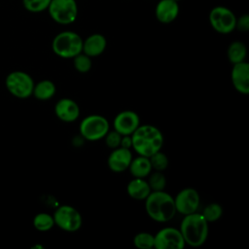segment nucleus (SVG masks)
Segmentation results:
<instances>
[{
	"mask_svg": "<svg viewBox=\"0 0 249 249\" xmlns=\"http://www.w3.org/2000/svg\"><path fill=\"white\" fill-rule=\"evenodd\" d=\"M56 117L65 123L75 122L80 116V107L76 101L71 98H61L54 106Z\"/></svg>",
	"mask_w": 249,
	"mask_h": 249,
	"instance_id": "15",
	"label": "nucleus"
},
{
	"mask_svg": "<svg viewBox=\"0 0 249 249\" xmlns=\"http://www.w3.org/2000/svg\"><path fill=\"white\" fill-rule=\"evenodd\" d=\"M55 85L50 80H43L34 85L32 94L39 100H48L55 93Z\"/></svg>",
	"mask_w": 249,
	"mask_h": 249,
	"instance_id": "20",
	"label": "nucleus"
},
{
	"mask_svg": "<svg viewBox=\"0 0 249 249\" xmlns=\"http://www.w3.org/2000/svg\"><path fill=\"white\" fill-rule=\"evenodd\" d=\"M144 200L148 216L158 223H166L176 214L174 198L164 190L152 191Z\"/></svg>",
	"mask_w": 249,
	"mask_h": 249,
	"instance_id": "2",
	"label": "nucleus"
},
{
	"mask_svg": "<svg viewBox=\"0 0 249 249\" xmlns=\"http://www.w3.org/2000/svg\"><path fill=\"white\" fill-rule=\"evenodd\" d=\"M186 243L180 230L165 227L154 235V248L157 249H183Z\"/></svg>",
	"mask_w": 249,
	"mask_h": 249,
	"instance_id": "10",
	"label": "nucleus"
},
{
	"mask_svg": "<svg viewBox=\"0 0 249 249\" xmlns=\"http://www.w3.org/2000/svg\"><path fill=\"white\" fill-rule=\"evenodd\" d=\"M131 148L140 156L150 157L163 145L161 131L152 124H140L131 134Z\"/></svg>",
	"mask_w": 249,
	"mask_h": 249,
	"instance_id": "1",
	"label": "nucleus"
},
{
	"mask_svg": "<svg viewBox=\"0 0 249 249\" xmlns=\"http://www.w3.org/2000/svg\"><path fill=\"white\" fill-rule=\"evenodd\" d=\"M33 226L40 231H50L54 226L53 217L48 213H39L33 219Z\"/></svg>",
	"mask_w": 249,
	"mask_h": 249,
	"instance_id": "22",
	"label": "nucleus"
},
{
	"mask_svg": "<svg viewBox=\"0 0 249 249\" xmlns=\"http://www.w3.org/2000/svg\"><path fill=\"white\" fill-rule=\"evenodd\" d=\"M246 54H247L246 46L244 45V43L240 41H234L231 43L227 51L228 58L231 64L244 61Z\"/></svg>",
	"mask_w": 249,
	"mask_h": 249,
	"instance_id": "21",
	"label": "nucleus"
},
{
	"mask_svg": "<svg viewBox=\"0 0 249 249\" xmlns=\"http://www.w3.org/2000/svg\"><path fill=\"white\" fill-rule=\"evenodd\" d=\"M133 244L139 249L154 248V234L146 231L138 232L133 238Z\"/></svg>",
	"mask_w": 249,
	"mask_h": 249,
	"instance_id": "25",
	"label": "nucleus"
},
{
	"mask_svg": "<svg viewBox=\"0 0 249 249\" xmlns=\"http://www.w3.org/2000/svg\"><path fill=\"white\" fill-rule=\"evenodd\" d=\"M73 65L74 68L80 73H88L92 66L91 57L81 53L73 57Z\"/></svg>",
	"mask_w": 249,
	"mask_h": 249,
	"instance_id": "24",
	"label": "nucleus"
},
{
	"mask_svg": "<svg viewBox=\"0 0 249 249\" xmlns=\"http://www.w3.org/2000/svg\"><path fill=\"white\" fill-rule=\"evenodd\" d=\"M236 17L225 6H216L209 13V22L212 28L221 34H229L235 29Z\"/></svg>",
	"mask_w": 249,
	"mask_h": 249,
	"instance_id": "7",
	"label": "nucleus"
},
{
	"mask_svg": "<svg viewBox=\"0 0 249 249\" xmlns=\"http://www.w3.org/2000/svg\"><path fill=\"white\" fill-rule=\"evenodd\" d=\"M6 87L10 93L18 98H27L33 92L34 82L25 72L14 71L6 78Z\"/></svg>",
	"mask_w": 249,
	"mask_h": 249,
	"instance_id": "8",
	"label": "nucleus"
},
{
	"mask_svg": "<svg viewBox=\"0 0 249 249\" xmlns=\"http://www.w3.org/2000/svg\"><path fill=\"white\" fill-rule=\"evenodd\" d=\"M174 198L176 212L182 215H188L196 212L199 207L200 197L196 190L194 188L182 189Z\"/></svg>",
	"mask_w": 249,
	"mask_h": 249,
	"instance_id": "11",
	"label": "nucleus"
},
{
	"mask_svg": "<svg viewBox=\"0 0 249 249\" xmlns=\"http://www.w3.org/2000/svg\"><path fill=\"white\" fill-rule=\"evenodd\" d=\"M201 214L208 223H213L221 218L223 214V208L219 203L212 202L203 208Z\"/></svg>",
	"mask_w": 249,
	"mask_h": 249,
	"instance_id": "23",
	"label": "nucleus"
},
{
	"mask_svg": "<svg viewBox=\"0 0 249 249\" xmlns=\"http://www.w3.org/2000/svg\"><path fill=\"white\" fill-rule=\"evenodd\" d=\"M53 217L54 225L65 231H76L82 226V216L80 212L71 205L65 204L59 206L54 211Z\"/></svg>",
	"mask_w": 249,
	"mask_h": 249,
	"instance_id": "9",
	"label": "nucleus"
},
{
	"mask_svg": "<svg viewBox=\"0 0 249 249\" xmlns=\"http://www.w3.org/2000/svg\"><path fill=\"white\" fill-rule=\"evenodd\" d=\"M174 1H176V2H179V1H181V0H174Z\"/></svg>",
	"mask_w": 249,
	"mask_h": 249,
	"instance_id": "32",
	"label": "nucleus"
},
{
	"mask_svg": "<svg viewBox=\"0 0 249 249\" xmlns=\"http://www.w3.org/2000/svg\"><path fill=\"white\" fill-rule=\"evenodd\" d=\"M106 46V38L100 33H93L88 36L86 40H83L82 53L89 57H96L105 51Z\"/></svg>",
	"mask_w": 249,
	"mask_h": 249,
	"instance_id": "17",
	"label": "nucleus"
},
{
	"mask_svg": "<svg viewBox=\"0 0 249 249\" xmlns=\"http://www.w3.org/2000/svg\"><path fill=\"white\" fill-rule=\"evenodd\" d=\"M235 29L241 32H247L249 30V15L244 14L240 16L238 18H236Z\"/></svg>",
	"mask_w": 249,
	"mask_h": 249,
	"instance_id": "30",
	"label": "nucleus"
},
{
	"mask_svg": "<svg viewBox=\"0 0 249 249\" xmlns=\"http://www.w3.org/2000/svg\"><path fill=\"white\" fill-rule=\"evenodd\" d=\"M208 224L202 214L197 211L184 215L179 230L185 243L192 247L201 246L208 237Z\"/></svg>",
	"mask_w": 249,
	"mask_h": 249,
	"instance_id": "3",
	"label": "nucleus"
},
{
	"mask_svg": "<svg viewBox=\"0 0 249 249\" xmlns=\"http://www.w3.org/2000/svg\"><path fill=\"white\" fill-rule=\"evenodd\" d=\"M132 160V154L130 149L124 147H118L113 149L110 153L107 163L109 168L115 173H121L128 169L130 161Z\"/></svg>",
	"mask_w": 249,
	"mask_h": 249,
	"instance_id": "14",
	"label": "nucleus"
},
{
	"mask_svg": "<svg viewBox=\"0 0 249 249\" xmlns=\"http://www.w3.org/2000/svg\"><path fill=\"white\" fill-rule=\"evenodd\" d=\"M179 15V4L174 0H160L155 9L157 19L164 24L174 21Z\"/></svg>",
	"mask_w": 249,
	"mask_h": 249,
	"instance_id": "16",
	"label": "nucleus"
},
{
	"mask_svg": "<svg viewBox=\"0 0 249 249\" xmlns=\"http://www.w3.org/2000/svg\"><path fill=\"white\" fill-rule=\"evenodd\" d=\"M231 79L233 88L241 94L249 93V64L241 61L232 64Z\"/></svg>",
	"mask_w": 249,
	"mask_h": 249,
	"instance_id": "13",
	"label": "nucleus"
},
{
	"mask_svg": "<svg viewBox=\"0 0 249 249\" xmlns=\"http://www.w3.org/2000/svg\"><path fill=\"white\" fill-rule=\"evenodd\" d=\"M52 49L59 57L73 58L82 53L83 39L74 31H62L53 38Z\"/></svg>",
	"mask_w": 249,
	"mask_h": 249,
	"instance_id": "4",
	"label": "nucleus"
},
{
	"mask_svg": "<svg viewBox=\"0 0 249 249\" xmlns=\"http://www.w3.org/2000/svg\"><path fill=\"white\" fill-rule=\"evenodd\" d=\"M109 122L101 115H89L82 120L79 130L83 138L89 141H97L109 131Z\"/></svg>",
	"mask_w": 249,
	"mask_h": 249,
	"instance_id": "5",
	"label": "nucleus"
},
{
	"mask_svg": "<svg viewBox=\"0 0 249 249\" xmlns=\"http://www.w3.org/2000/svg\"><path fill=\"white\" fill-rule=\"evenodd\" d=\"M128 169L133 177L146 178L152 171V165L148 157L138 155V157L132 158Z\"/></svg>",
	"mask_w": 249,
	"mask_h": 249,
	"instance_id": "19",
	"label": "nucleus"
},
{
	"mask_svg": "<svg viewBox=\"0 0 249 249\" xmlns=\"http://www.w3.org/2000/svg\"><path fill=\"white\" fill-rule=\"evenodd\" d=\"M122 136L118 131H116L115 129L112 131H108L106 133V135L104 136L105 138V144L108 148L110 149H115L120 147L121 145V140H122Z\"/></svg>",
	"mask_w": 249,
	"mask_h": 249,
	"instance_id": "29",
	"label": "nucleus"
},
{
	"mask_svg": "<svg viewBox=\"0 0 249 249\" xmlns=\"http://www.w3.org/2000/svg\"><path fill=\"white\" fill-rule=\"evenodd\" d=\"M126 192L131 198L136 200H144L152 191L147 180L144 178L134 177L128 182Z\"/></svg>",
	"mask_w": 249,
	"mask_h": 249,
	"instance_id": "18",
	"label": "nucleus"
},
{
	"mask_svg": "<svg viewBox=\"0 0 249 249\" xmlns=\"http://www.w3.org/2000/svg\"><path fill=\"white\" fill-rule=\"evenodd\" d=\"M51 0H22L23 7L30 13H41L48 9Z\"/></svg>",
	"mask_w": 249,
	"mask_h": 249,
	"instance_id": "28",
	"label": "nucleus"
},
{
	"mask_svg": "<svg viewBox=\"0 0 249 249\" xmlns=\"http://www.w3.org/2000/svg\"><path fill=\"white\" fill-rule=\"evenodd\" d=\"M149 160L152 165V169L157 171H163L168 166V159L164 153L160 152V150L150 156Z\"/></svg>",
	"mask_w": 249,
	"mask_h": 249,
	"instance_id": "26",
	"label": "nucleus"
},
{
	"mask_svg": "<svg viewBox=\"0 0 249 249\" xmlns=\"http://www.w3.org/2000/svg\"><path fill=\"white\" fill-rule=\"evenodd\" d=\"M47 10L52 19L62 25L73 23L78 17L76 0H51Z\"/></svg>",
	"mask_w": 249,
	"mask_h": 249,
	"instance_id": "6",
	"label": "nucleus"
},
{
	"mask_svg": "<svg viewBox=\"0 0 249 249\" xmlns=\"http://www.w3.org/2000/svg\"><path fill=\"white\" fill-rule=\"evenodd\" d=\"M140 125V119L137 113L132 110L120 112L113 121V126L121 135H131Z\"/></svg>",
	"mask_w": 249,
	"mask_h": 249,
	"instance_id": "12",
	"label": "nucleus"
},
{
	"mask_svg": "<svg viewBox=\"0 0 249 249\" xmlns=\"http://www.w3.org/2000/svg\"><path fill=\"white\" fill-rule=\"evenodd\" d=\"M150 175V174H149ZM151 191H163L166 186V179L161 171H155L148 179Z\"/></svg>",
	"mask_w": 249,
	"mask_h": 249,
	"instance_id": "27",
	"label": "nucleus"
},
{
	"mask_svg": "<svg viewBox=\"0 0 249 249\" xmlns=\"http://www.w3.org/2000/svg\"><path fill=\"white\" fill-rule=\"evenodd\" d=\"M131 135H124L122 136V140H121V147L126 148V149H130L131 148Z\"/></svg>",
	"mask_w": 249,
	"mask_h": 249,
	"instance_id": "31",
	"label": "nucleus"
}]
</instances>
